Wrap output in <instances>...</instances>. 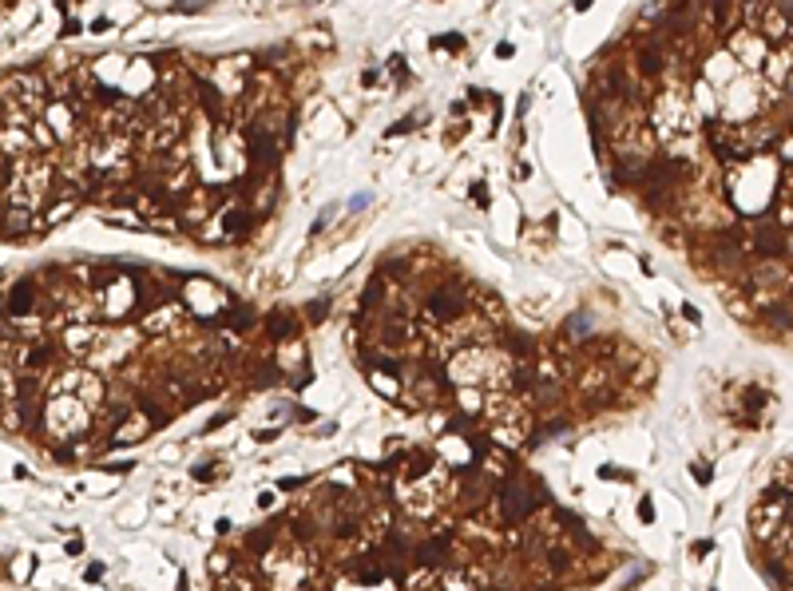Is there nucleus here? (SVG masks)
Instances as JSON below:
<instances>
[{
    "mask_svg": "<svg viewBox=\"0 0 793 591\" xmlns=\"http://www.w3.org/2000/svg\"><path fill=\"white\" fill-rule=\"evenodd\" d=\"M298 325L206 278L83 262L0 282V437L56 468L108 461L294 369Z\"/></svg>",
    "mask_w": 793,
    "mask_h": 591,
    "instance_id": "obj_1",
    "label": "nucleus"
},
{
    "mask_svg": "<svg viewBox=\"0 0 793 591\" xmlns=\"http://www.w3.org/2000/svg\"><path fill=\"white\" fill-rule=\"evenodd\" d=\"M611 543L543 480L460 437L314 477L210 556L214 591H583Z\"/></svg>",
    "mask_w": 793,
    "mask_h": 591,
    "instance_id": "obj_2",
    "label": "nucleus"
},
{
    "mask_svg": "<svg viewBox=\"0 0 793 591\" xmlns=\"http://www.w3.org/2000/svg\"><path fill=\"white\" fill-rule=\"evenodd\" d=\"M353 357L401 413L508 457L611 413L647 381L643 357L619 337L520 330L496 294L472 298L460 278L416 302L377 274L353 318Z\"/></svg>",
    "mask_w": 793,
    "mask_h": 591,
    "instance_id": "obj_3",
    "label": "nucleus"
},
{
    "mask_svg": "<svg viewBox=\"0 0 793 591\" xmlns=\"http://www.w3.org/2000/svg\"><path fill=\"white\" fill-rule=\"evenodd\" d=\"M750 536L758 543L761 572L774 579V588L793 591V461L765 484L750 516Z\"/></svg>",
    "mask_w": 793,
    "mask_h": 591,
    "instance_id": "obj_4",
    "label": "nucleus"
}]
</instances>
